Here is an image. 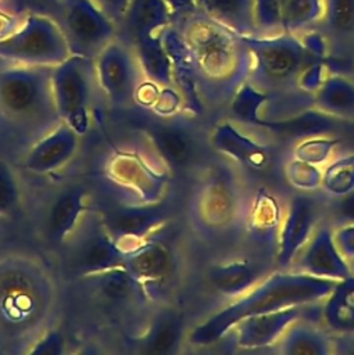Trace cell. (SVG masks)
Instances as JSON below:
<instances>
[{"instance_id":"1","label":"cell","mask_w":354,"mask_h":355,"mask_svg":"<svg viewBox=\"0 0 354 355\" xmlns=\"http://www.w3.org/2000/svg\"><path fill=\"white\" fill-rule=\"evenodd\" d=\"M60 290L37 258L0 255V351L26 352L57 316Z\"/></svg>"},{"instance_id":"2","label":"cell","mask_w":354,"mask_h":355,"mask_svg":"<svg viewBox=\"0 0 354 355\" xmlns=\"http://www.w3.org/2000/svg\"><path fill=\"white\" fill-rule=\"evenodd\" d=\"M339 280L317 277L296 270H276L258 282L211 316L196 324L186 336L192 345H211L224 338L240 320L294 305H308L325 300Z\"/></svg>"},{"instance_id":"3","label":"cell","mask_w":354,"mask_h":355,"mask_svg":"<svg viewBox=\"0 0 354 355\" xmlns=\"http://www.w3.org/2000/svg\"><path fill=\"white\" fill-rule=\"evenodd\" d=\"M175 26L183 42L192 71L215 97L232 98L247 80L250 51L243 37L228 28L194 12Z\"/></svg>"},{"instance_id":"4","label":"cell","mask_w":354,"mask_h":355,"mask_svg":"<svg viewBox=\"0 0 354 355\" xmlns=\"http://www.w3.org/2000/svg\"><path fill=\"white\" fill-rule=\"evenodd\" d=\"M51 68L15 64L0 68V129L12 140L32 144L61 122L53 97Z\"/></svg>"},{"instance_id":"5","label":"cell","mask_w":354,"mask_h":355,"mask_svg":"<svg viewBox=\"0 0 354 355\" xmlns=\"http://www.w3.org/2000/svg\"><path fill=\"white\" fill-rule=\"evenodd\" d=\"M242 37L250 51L247 80L267 92L269 97L276 93H287L294 87L298 89V78L303 71L325 58L323 54L312 50L304 36L298 33L279 32Z\"/></svg>"},{"instance_id":"6","label":"cell","mask_w":354,"mask_h":355,"mask_svg":"<svg viewBox=\"0 0 354 355\" xmlns=\"http://www.w3.org/2000/svg\"><path fill=\"white\" fill-rule=\"evenodd\" d=\"M69 55L58 24L43 14H26L11 33L0 37V60L7 64L56 67Z\"/></svg>"},{"instance_id":"7","label":"cell","mask_w":354,"mask_h":355,"mask_svg":"<svg viewBox=\"0 0 354 355\" xmlns=\"http://www.w3.org/2000/svg\"><path fill=\"white\" fill-rule=\"evenodd\" d=\"M51 89L60 121L83 136L90 125L97 79L94 60L71 54L51 68Z\"/></svg>"},{"instance_id":"8","label":"cell","mask_w":354,"mask_h":355,"mask_svg":"<svg viewBox=\"0 0 354 355\" xmlns=\"http://www.w3.org/2000/svg\"><path fill=\"white\" fill-rule=\"evenodd\" d=\"M61 245L68 269L78 277L121 266L126 255L104 226L100 214L89 211Z\"/></svg>"},{"instance_id":"9","label":"cell","mask_w":354,"mask_h":355,"mask_svg":"<svg viewBox=\"0 0 354 355\" xmlns=\"http://www.w3.org/2000/svg\"><path fill=\"white\" fill-rule=\"evenodd\" d=\"M54 17L69 54L96 58L118 36V25L90 0H54Z\"/></svg>"},{"instance_id":"10","label":"cell","mask_w":354,"mask_h":355,"mask_svg":"<svg viewBox=\"0 0 354 355\" xmlns=\"http://www.w3.org/2000/svg\"><path fill=\"white\" fill-rule=\"evenodd\" d=\"M97 86L117 108L136 103L144 75L132 46L117 36L94 58Z\"/></svg>"},{"instance_id":"11","label":"cell","mask_w":354,"mask_h":355,"mask_svg":"<svg viewBox=\"0 0 354 355\" xmlns=\"http://www.w3.org/2000/svg\"><path fill=\"white\" fill-rule=\"evenodd\" d=\"M124 266L143 286L151 302L164 300L178 280V257L164 240L147 239L125 255Z\"/></svg>"},{"instance_id":"12","label":"cell","mask_w":354,"mask_h":355,"mask_svg":"<svg viewBox=\"0 0 354 355\" xmlns=\"http://www.w3.org/2000/svg\"><path fill=\"white\" fill-rule=\"evenodd\" d=\"M101 220L115 243L128 252L149 239L171 218V208L164 202L122 204L100 214ZM129 250V251H130Z\"/></svg>"},{"instance_id":"13","label":"cell","mask_w":354,"mask_h":355,"mask_svg":"<svg viewBox=\"0 0 354 355\" xmlns=\"http://www.w3.org/2000/svg\"><path fill=\"white\" fill-rule=\"evenodd\" d=\"M321 202L305 191L293 196L282 219L275 265L279 270H287L298 252L308 243L321 218Z\"/></svg>"},{"instance_id":"14","label":"cell","mask_w":354,"mask_h":355,"mask_svg":"<svg viewBox=\"0 0 354 355\" xmlns=\"http://www.w3.org/2000/svg\"><path fill=\"white\" fill-rule=\"evenodd\" d=\"M150 146L172 171L190 168L200 157V141L194 129L180 121H153L144 129Z\"/></svg>"},{"instance_id":"15","label":"cell","mask_w":354,"mask_h":355,"mask_svg":"<svg viewBox=\"0 0 354 355\" xmlns=\"http://www.w3.org/2000/svg\"><path fill=\"white\" fill-rule=\"evenodd\" d=\"M82 284L100 304L115 309H144L151 301L143 286L121 265L82 277Z\"/></svg>"},{"instance_id":"16","label":"cell","mask_w":354,"mask_h":355,"mask_svg":"<svg viewBox=\"0 0 354 355\" xmlns=\"http://www.w3.org/2000/svg\"><path fill=\"white\" fill-rule=\"evenodd\" d=\"M282 225L278 198L265 189H258L246 216V234L250 247L261 259L275 261Z\"/></svg>"},{"instance_id":"17","label":"cell","mask_w":354,"mask_h":355,"mask_svg":"<svg viewBox=\"0 0 354 355\" xmlns=\"http://www.w3.org/2000/svg\"><path fill=\"white\" fill-rule=\"evenodd\" d=\"M79 137L72 128L60 122L28 147L21 165L35 175L53 173L75 157Z\"/></svg>"},{"instance_id":"18","label":"cell","mask_w":354,"mask_h":355,"mask_svg":"<svg viewBox=\"0 0 354 355\" xmlns=\"http://www.w3.org/2000/svg\"><path fill=\"white\" fill-rule=\"evenodd\" d=\"M300 252L301 255L292 270L333 280H343L353 273L328 225H319Z\"/></svg>"},{"instance_id":"19","label":"cell","mask_w":354,"mask_h":355,"mask_svg":"<svg viewBox=\"0 0 354 355\" xmlns=\"http://www.w3.org/2000/svg\"><path fill=\"white\" fill-rule=\"evenodd\" d=\"M211 146L251 172H264L273 162L275 154L271 146L251 139L229 122L215 126L211 135Z\"/></svg>"},{"instance_id":"20","label":"cell","mask_w":354,"mask_h":355,"mask_svg":"<svg viewBox=\"0 0 354 355\" xmlns=\"http://www.w3.org/2000/svg\"><path fill=\"white\" fill-rule=\"evenodd\" d=\"M230 175L217 173L203 187L200 196L201 223L211 230H222L236 220L242 197Z\"/></svg>"},{"instance_id":"21","label":"cell","mask_w":354,"mask_h":355,"mask_svg":"<svg viewBox=\"0 0 354 355\" xmlns=\"http://www.w3.org/2000/svg\"><path fill=\"white\" fill-rule=\"evenodd\" d=\"M87 190L82 184L62 187L49 202L44 216V233L56 245H61L81 222L86 209Z\"/></svg>"},{"instance_id":"22","label":"cell","mask_w":354,"mask_h":355,"mask_svg":"<svg viewBox=\"0 0 354 355\" xmlns=\"http://www.w3.org/2000/svg\"><path fill=\"white\" fill-rule=\"evenodd\" d=\"M303 306L294 305L240 320L233 327L236 330V344L240 348H262L276 343L286 329L303 315Z\"/></svg>"},{"instance_id":"23","label":"cell","mask_w":354,"mask_h":355,"mask_svg":"<svg viewBox=\"0 0 354 355\" xmlns=\"http://www.w3.org/2000/svg\"><path fill=\"white\" fill-rule=\"evenodd\" d=\"M182 315L171 308L158 309L139 340V352L144 355L176 354L186 338Z\"/></svg>"},{"instance_id":"24","label":"cell","mask_w":354,"mask_h":355,"mask_svg":"<svg viewBox=\"0 0 354 355\" xmlns=\"http://www.w3.org/2000/svg\"><path fill=\"white\" fill-rule=\"evenodd\" d=\"M339 118L328 115L315 107L305 108L294 115L279 118V119H267L261 118L255 122V128L265 129L275 136L283 139H305L317 135H329L337 126Z\"/></svg>"},{"instance_id":"25","label":"cell","mask_w":354,"mask_h":355,"mask_svg":"<svg viewBox=\"0 0 354 355\" xmlns=\"http://www.w3.org/2000/svg\"><path fill=\"white\" fill-rule=\"evenodd\" d=\"M171 25L172 17L164 0H129L118 29H124L130 43L143 36L164 33Z\"/></svg>"},{"instance_id":"26","label":"cell","mask_w":354,"mask_h":355,"mask_svg":"<svg viewBox=\"0 0 354 355\" xmlns=\"http://www.w3.org/2000/svg\"><path fill=\"white\" fill-rule=\"evenodd\" d=\"M255 0H196L197 12L240 35H257Z\"/></svg>"},{"instance_id":"27","label":"cell","mask_w":354,"mask_h":355,"mask_svg":"<svg viewBox=\"0 0 354 355\" xmlns=\"http://www.w3.org/2000/svg\"><path fill=\"white\" fill-rule=\"evenodd\" d=\"M164 33L143 36L129 44L135 50L144 79L164 89L171 87L174 65L164 43Z\"/></svg>"},{"instance_id":"28","label":"cell","mask_w":354,"mask_h":355,"mask_svg":"<svg viewBox=\"0 0 354 355\" xmlns=\"http://www.w3.org/2000/svg\"><path fill=\"white\" fill-rule=\"evenodd\" d=\"M208 282L219 294L240 297L261 282L262 270L258 263L248 259L230 261L214 265L208 270Z\"/></svg>"},{"instance_id":"29","label":"cell","mask_w":354,"mask_h":355,"mask_svg":"<svg viewBox=\"0 0 354 355\" xmlns=\"http://www.w3.org/2000/svg\"><path fill=\"white\" fill-rule=\"evenodd\" d=\"M314 107L339 119L354 118V82L340 73L325 75L312 94Z\"/></svg>"},{"instance_id":"30","label":"cell","mask_w":354,"mask_h":355,"mask_svg":"<svg viewBox=\"0 0 354 355\" xmlns=\"http://www.w3.org/2000/svg\"><path fill=\"white\" fill-rule=\"evenodd\" d=\"M279 341V352L287 355H328L333 352V338L323 330L308 323L294 320Z\"/></svg>"},{"instance_id":"31","label":"cell","mask_w":354,"mask_h":355,"mask_svg":"<svg viewBox=\"0 0 354 355\" xmlns=\"http://www.w3.org/2000/svg\"><path fill=\"white\" fill-rule=\"evenodd\" d=\"M322 318L335 333H354V273L339 280L332 293L325 298Z\"/></svg>"},{"instance_id":"32","label":"cell","mask_w":354,"mask_h":355,"mask_svg":"<svg viewBox=\"0 0 354 355\" xmlns=\"http://www.w3.org/2000/svg\"><path fill=\"white\" fill-rule=\"evenodd\" d=\"M325 0H285L282 6V32L301 33L323 19Z\"/></svg>"},{"instance_id":"33","label":"cell","mask_w":354,"mask_h":355,"mask_svg":"<svg viewBox=\"0 0 354 355\" xmlns=\"http://www.w3.org/2000/svg\"><path fill=\"white\" fill-rule=\"evenodd\" d=\"M268 101L269 94L267 92L244 80L230 98V112L239 122L254 126Z\"/></svg>"},{"instance_id":"34","label":"cell","mask_w":354,"mask_h":355,"mask_svg":"<svg viewBox=\"0 0 354 355\" xmlns=\"http://www.w3.org/2000/svg\"><path fill=\"white\" fill-rule=\"evenodd\" d=\"M321 187L332 197H342L354 190V153L335 158L322 171Z\"/></svg>"},{"instance_id":"35","label":"cell","mask_w":354,"mask_h":355,"mask_svg":"<svg viewBox=\"0 0 354 355\" xmlns=\"http://www.w3.org/2000/svg\"><path fill=\"white\" fill-rule=\"evenodd\" d=\"M323 21L336 37H354V0H325Z\"/></svg>"},{"instance_id":"36","label":"cell","mask_w":354,"mask_h":355,"mask_svg":"<svg viewBox=\"0 0 354 355\" xmlns=\"http://www.w3.org/2000/svg\"><path fill=\"white\" fill-rule=\"evenodd\" d=\"M340 143L339 137L317 135L301 139L293 148V157L314 165H322L330 157L333 148Z\"/></svg>"},{"instance_id":"37","label":"cell","mask_w":354,"mask_h":355,"mask_svg":"<svg viewBox=\"0 0 354 355\" xmlns=\"http://www.w3.org/2000/svg\"><path fill=\"white\" fill-rule=\"evenodd\" d=\"M21 186L14 168L0 158V216H8L21 205Z\"/></svg>"},{"instance_id":"38","label":"cell","mask_w":354,"mask_h":355,"mask_svg":"<svg viewBox=\"0 0 354 355\" xmlns=\"http://www.w3.org/2000/svg\"><path fill=\"white\" fill-rule=\"evenodd\" d=\"M285 176L292 187L310 193L321 187L322 171L318 168V165L293 157L285 165Z\"/></svg>"},{"instance_id":"39","label":"cell","mask_w":354,"mask_h":355,"mask_svg":"<svg viewBox=\"0 0 354 355\" xmlns=\"http://www.w3.org/2000/svg\"><path fill=\"white\" fill-rule=\"evenodd\" d=\"M282 0H255L254 19L257 35L282 32Z\"/></svg>"},{"instance_id":"40","label":"cell","mask_w":354,"mask_h":355,"mask_svg":"<svg viewBox=\"0 0 354 355\" xmlns=\"http://www.w3.org/2000/svg\"><path fill=\"white\" fill-rule=\"evenodd\" d=\"M65 337L60 329L51 326L28 349L26 354L60 355L65 352Z\"/></svg>"},{"instance_id":"41","label":"cell","mask_w":354,"mask_h":355,"mask_svg":"<svg viewBox=\"0 0 354 355\" xmlns=\"http://www.w3.org/2000/svg\"><path fill=\"white\" fill-rule=\"evenodd\" d=\"M335 243L340 254L347 259H354V222H347L333 232Z\"/></svg>"},{"instance_id":"42","label":"cell","mask_w":354,"mask_h":355,"mask_svg":"<svg viewBox=\"0 0 354 355\" xmlns=\"http://www.w3.org/2000/svg\"><path fill=\"white\" fill-rule=\"evenodd\" d=\"M90 1L94 6H97L117 25L121 24L129 4V0H90Z\"/></svg>"},{"instance_id":"43","label":"cell","mask_w":354,"mask_h":355,"mask_svg":"<svg viewBox=\"0 0 354 355\" xmlns=\"http://www.w3.org/2000/svg\"><path fill=\"white\" fill-rule=\"evenodd\" d=\"M164 1L171 12L172 24L197 12L196 0H164Z\"/></svg>"},{"instance_id":"44","label":"cell","mask_w":354,"mask_h":355,"mask_svg":"<svg viewBox=\"0 0 354 355\" xmlns=\"http://www.w3.org/2000/svg\"><path fill=\"white\" fill-rule=\"evenodd\" d=\"M339 201L336 204V214L343 223L354 222V190L346 196L337 197Z\"/></svg>"},{"instance_id":"45","label":"cell","mask_w":354,"mask_h":355,"mask_svg":"<svg viewBox=\"0 0 354 355\" xmlns=\"http://www.w3.org/2000/svg\"><path fill=\"white\" fill-rule=\"evenodd\" d=\"M350 268H351V272L354 273V259H351V261H350Z\"/></svg>"},{"instance_id":"46","label":"cell","mask_w":354,"mask_h":355,"mask_svg":"<svg viewBox=\"0 0 354 355\" xmlns=\"http://www.w3.org/2000/svg\"><path fill=\"white\" fill-rule=\"evenodd\" d=\"M283 1H285V0H282V3H283Z\"/></svg>"}]
</instances>
